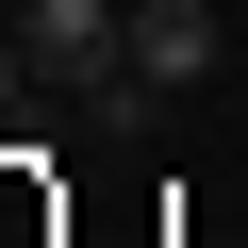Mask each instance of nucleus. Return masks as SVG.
<instances>
[{"instance_id": "nucleus-1", "label": "nucleus", "mask_w": 248, "mask_h": 248, "mask_svg": "<svg viewBox=\"0 0 248 248\" xmlns=\"http://www.w3.org/2000/svg\"><path fill=\"white\" fill-rule=\"evenodd\" d=\"M17 50H33L66 99H83L99 66H133V0H17Z\"/></svg>"}, {"instance_id": "nucleus-2", "label": "nucleus", "mask_w": 248, "mask_h": 248, "mask_svg": "<svg viewBox=\"0 0 248 248\" xmlns=\"http://www.w3.org/2000/svg\"><path fill=\"white\" fill-rule=\"evenodd\" d=\"M215 50H232V0H133V83L199 99V83H215Z\"/></svg>"}, {"instance_id": "nucleus-3", "label": "nucleus", "mask_w": 248, "mask_h": 248, "mask_svg": "<svg viewBox=\"0 0 248 248\" xmlns=\"http://www.w3.org/2000/svg\"><path fill=\"white\" fill-rule=\"evenodd\" d=\"M149 116H166V83H133V66H99V83H83V133H99V149H133Z\"/></svg>"}, {"instance_id": "nucleus-4", "label": "nucleus", "mask_w": 248, "mask_h": 248, "mask_svg": "<svg viewBox=\"0 0 248 248\" xmlns=\"http://www.w3.org/2000/svg\"><path fill=\"white\" fill-rule=\"evenodd\" d=\"M33 83H50V66H33V50H17V17H0V116H17V99H33Z\"/></svg>"}]
</instances>
